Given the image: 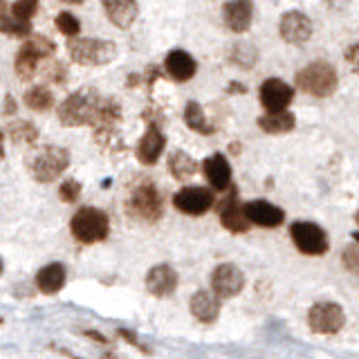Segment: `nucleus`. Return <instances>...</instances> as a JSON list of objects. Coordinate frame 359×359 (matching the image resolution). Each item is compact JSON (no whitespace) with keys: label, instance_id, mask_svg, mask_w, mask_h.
<instances>
[{"label":"nucleus","instance_id":"26","mask_svg":"<svg viewBox=\"0 0 359 359\" xmlns=\"http://www.w3.org/2000/svg\"><path fill=\"white\" fill-rule=\"evenodd\" d=\"M184 123L194 130V133H200V135H213L216 128L211 126L207 115H205V108H202L198 101H189L184 106Z\"/></svg>","mask_w":359,"mask_h":359},{"label":"nucleus","instance_id":"39","mask_svg":"<svg viewBox=\"0 0 359 359\" xmlns=\"http://www.w3.org/2000/svg\"><path fill=\"white\" fill-rule=\"evenodd\" d=\"M229 93H241L243 95V93H247V88L243 83H231L229 86Z\"/></svg>","mask_w":359,"mask_h":359},{"label":"nucleus","instance_id":"11","mask_svg":"<svg viewBox=\"0 0 359 359\" xmlns=\"http://www.w3.org/2000/svg\"><path fill=\"white\" fill-rule=\"evenodd\" d=\"M171 202L175 211L184 213V216L200 218L213 209L216 198H213V191L207 187H182L180 191H175Z\"/></svg>","mask_w":359,"mask_h":359},{"label":"nucleus","instance_id":"19","mask_svg":"<svg viewBox=\"0 0 359 359\" xmlns=\"http://www.w3.org/2000/svg\"><path fill=\"white\" fill-rule=\"evenodd\" d=\"M202 173H205L207 182L211 184V189L216 191H227L231 187V164L222 153H211L209 157H205L200 164Z\"/></svg>","mask_w":359,"mask_h":359},{"label":"nucleus","instance_id":"33","mask_svg":"<svg viewBox=\"0 0 359 359\" xmlns=\"http://www.w3.org/2000/svg\"><path fill=\"white\" fill-rule=\"evenodd\" d=\"M39 0H16L11 5V18H16L20 22H32V16L36 14Z\"/></svg>","mask_w":359,"mask_h":359},{"label":"nucleus","instance_id":"36","mask_svg":"<svg viewBox=\"0 0 359 359\" xmlns=\"http://www.w3.org/2000/svg\"><path fill=\"white\" fill-rule=\"evenodd\" d=\"M83 334L88 337V339H93V341H97L101 346H108V337H104L99 330H83Z\"/></svg>","mask_w":359,"mask_h":359},{"label":"nucleus","instance_id":"38","mask_svg":"<svg viewBox=\"0 0 359 359\" xmlns=\"http://www.w3.org/2000/svg\"><path fill=\"white\" fill-rule=\"evenodd\" d=\"M346 59L353 63V67L357 70V45H351V48H348V52H346Z\"/></svg>","mask_w":359,"mask_h":359},{"label":"nucleus","instance_id":"31","mask_svg":"<svg viewBox=\"0 0 359 359\" xmlns=\"http://www.w3.org/2000/svg\"><path fill=\"white\" fill-rule=\"evenodd\" d=\"M54 25L67 39H74V36H79V32H81V22H79V18L74 14H70V11H61V14H56Z\"/></svg>","mask_w":359,"mask_h":359},{"label":"nucleus","instance_id":"21","mask_svg":"<svg viewBox=\"0 0 359 359\" xmlns=\"http://www.w3.org/2000/svg\"><path fill=\"white\" fill-rule=\"evenodd\" d=\"M166 74L177 83H187L198 72V61L187 50H171L164 59Z\"/></svg>","mask_w":359,"mask_h":359},{"label":"nucleus","instance_id":"30","mask_svg":"<svg viewBox=\"0 0 359 359\" xmlns=\"http://www.w3.org/2000/svg\"><path fill=\"white\" fill-rule=\"evenodd\" d=\"M0 34H7V36L14 39H27L32 36V22H20L7 14H0Z\"/></svg>","mask_w":359,"mask_h":359},{"label":"nucleus","instance_id":"41","mask_svg":"<svg viewBox=\"0 0 359 359\" xmlns=\"http://www.w3.org/2000/svg\"><path fill=\"white\" fill-rule=\"evenodd\" d=\"M5 9H7V5H5V0H0V14H5Z\"/></svg>","mask_w":359,"mask_h":359},{"label":"nucleus","instance_id":"14","mask_svg":"<svg viewBox=\"0 0 359 359\" xmlns=\"http://www.w3.org/2000/svg\"><path fill=\"white\" fill-rule=\"evenodd\" d=\"M258 97H261V106L265 108V112H280L287 110L292 101H294V88L285 83L283 79L272 76L261 83Z\"/></svg>","mask_w":359,"mask_h":359},{"label":"nucleus","instance_id":"9","mask_svg":"<svg viewBox=\"0 0 359 359\" xmlns=\"http://www.w3.org/2000/svg\"><path fill=\"white\" fill-rule=\"evenodd\" d=\"M346 325V312L334 301H317L308 310V328L314 334H339Z\"/></svg>","mask_w":359,"mask_h":359},{"label":"nucleus","instance_id":"40","mask_svg":"<svg viewBox=\"0 0 359 359\" xmlns=\"http://www.w3.org/2000/svg\"><path fill=\"white\" fill-rule=\"evenodd\" d=\"M5 157V133L0 130V160Z\"/></svg>","mask_w":359,"mask_h":359},{"label":"nucleus","instance_id":"35","mask_svg":"<svg viewBox=\"0 0 359 359\" xmlns=\"http://www.w3.org/2000/svg\"><path fill=\"white\" fill-rule=\"evenodd\" d=\"M117 334H119L121 339L126 341L128 346L137 348L140 353H144V355H151V348L146 346V344H142V341H140V337H137V332H135V330H130V328H128V330H126V328H119V330H117Z\"/></svg>","mask_w":359,"mask_h":359},{"label":"nucleus","instance_id":"27","mask_svg":"<svg viewBox=\"0 0 359 359\" xmlns=\"http://www.w3.org/2000/svg\"><path fill=\"white\" fill-rule=\"evenodd\" d=\"M22 104L34 112H48L54 106V95L48 86H32L22 97Z\"/></svg>","mask_w":359,"mask_h":359},{"label":"nucleus","instance_id":"37","mask_svg":"<svg viewBox=\"0 0 359 359\" xmlns=\"http://www.w3.org/2000/svg\"><path fill=\"white\" fill-rule=\"evenodd\" d=\"M16 108H18V106H16V99L11 97V95H5V108H3L5 115H14Z\"/></svg>","mask_w":359,"mask_h":359},{"label":"nucleus","instance_id":"10","mask_svg":"<svg viewBox=\"0 0 359 359\" xmlns=\"http://www.w3.org/2000/svg\"><path fill=\"white\" fill-rule=\"evenodd\" d=\"M245 272L236 263H220L211 272V292L218 301H227L238 297L245 290Z\"/></svg>","mask_w":359,"mask_h":359},{"label":"nucleus","instance_id":"17","mask_svg":"<svg viewBox=\"0 0 359 359\" xmlns=\"http://www.w3.org/2000/svg\"><path fill=\"white\" fill-rule=\"evenodd\" d=\"M166 149V135L160 130L157 123H149L144 130V135L137 142V149H135V155H137V162L144 166H155L160 162V157Z\"/></svg>","mask_w":359,"mask_h":359},{"label":"nucleus","instance_id":"7","mask_svg":"<svg viewBox=\"0 0 359 359\" xmlns=\"http://www.w3.org/2000/svg\"><path fill=\"white\" fill-rule=\"evenodd\" d=\"M290 238L303 256L319 258L330 252V236L319 222L294 220L290 224Z\"/></svg>","mask_w":359,"mask_h":359},{"label":"nucleus","instance_id":"2","mask_svg":"<svg viewBox=\"0 0 359 359\" xmlns=\"http://www.w3.org/2000/svg\"><path fill=\"white\" fill-rule=\"evenodd\" d=\"M101 99L95 88H81L72 93L70 97L63 99L59 106V121L67 128H79V126H95L99 117Z\"/></svg>","mask_w":359,"mask_h":359},{"label":"nucleus","instance_id":"25","mask_svg":"<svg viewBox=\"0 0 359 359\" xmlns=\"http://www.w3.org/2000/svg\"><path fill=\"white\" fill-rule=\"evenodd\" d=\"M166 166H168L171 177L177 180V182H187V180H191L200 171V162L194 160V157L184 151H173L171 155H168Z\"/></svg>","mask_w":359,"mask_h":359},{"label":"nucleus","instance_id":"8","mask_svg":"<svg viewBox=\"0 0 359 359\" xmlns=\"http://www.w3.org/2000/svg\"><path fill=\"white\" fill-rule=\"evenodd\" d=\"M56 52V45L48 39L39 34V36H27L25 45L16 52V59H14V70L18 74V79L22 81H29L36 72V67L43 59H48Z\"/></svg>","mask_w":359,"mask_h":359},{"label":"nucleus","instance_id":"44","mask_svg":"<svg viewBox=\"0 0 359 359\" xmlns=\"http://www.w3.org/2000/svg\"><path fill=\"white\" fill-rule=\"evenodd\" d=\"M0 323H3V317H0Z\"/></svg>","mask_w":359,"mask_h":359},{"label":"nucleus","instance_id":"20","mask_svg":"<svg viewBox=\"0 0 359 359\" xmlns=\"http://www.w3.org/2000/svg\"><path fill=\"white\" fill-rule=\"evenodd\" d=\"M189 310L196 321L211 325L220 317V301L213 297L211 290H196L194 297L189 299Z\"/></svg>","mask_w":359,"mask_h":359},{"label":"nucleus","instance_id":"1","mask_svg":"<svg viewBox=\"0 0 359 359\" xmlns=\"http://www.w3.org/2000/svg\"><path fill=\"white\" fill-rule=\"evenodd\" d=\"M123 209H126V216L133 220L155 224L164 218V194L153 180L142 177L130 187Z\"/></svg>","mask_w":359,"mask_h":359},{"label":"nucleus","instance_id":"23","mask_svg":"<svg viewBox=\"0 0 359 359\" xmlns=\"http://www.w3.org/2000/svg\"><path fill=\"white\" fill-rule=\"evenodd\" d=\"M101 5H104L106 18L119 29L133 27V22L137 20L140 14L137 0H101Z\"/></svg>","mask_w":359,"mask_h":359},{"label":"nucleus","instance_id":"12","mask_svg":"<svg viewBox=\"0 0 359 359\" xmlns=\"http://www.w3.org/2000/svg\"><path fill=\"white\" fill-rule=\"evenodd\" d=\"M218 220L224 229L229 233H247L252 229L250 220L245 216V205L241 202V196H238V189L233 184L227 189V196H224L220 202H218Z\"/></svg>","mask_w":359,"mask_h":359},{"label":"nucleus","instance_id":"34","mask_svg":"<svg viewBox=\"0 0 359 359\" xmlns=\"http://www.w3.org/2000/svg\"><path fill=\"white\" fill-rule=\"evenodd\" d=\"M341 265L346 272L357 274L359 272V245H357V236H353V243L344 247L341 252Z\"/></svg>","mask_w":359,"mask_h":359},{"label":"nucleus","instance_id":"18","mask_svg":"<svg viewBox=\"0 0 359 359\" xmlns=\"http://www.w3.org/2000/svg\"><path fill=\"white\" fill-rule=\"evenodd\" d=\"M222 20L229 32L245 34L254 20V3L252 0H227L222 7Z\"/></svg>","mask_w":359,"mask_h":359},{"label":"nucleus","instance_id":"42","mask_svg":"<svg viewBox=\"0 0 359 359\" xmlns=\"http://www.w3.org/2000/svg\"><path fill=\"white\" fill-rule=\"evenodd\" d=\"M63 3H74V5H81L83 0H63Z\"/></svg>","mask_w":359,"mask_h":359},{"label":"nucleus","instance_id":"13","mask_svg":"<svg viewBox=\"0 0 359 359\" xmlns=\"http://www.w3.org/2000/svg\"><path fill=\"white\" fill-rule=\"evenodd\" d=\"M146 292L155 299H168L175 294V290L180 285V274L173 265L168 263H157L153 265L144 278Z\"/></svg>","mask_w":359,"mask_h":359},{"label":"nucleus","instance_id":"32","mask_svg":"<svg viewBox=\"0 0 359 359\" xmlns=\"http://www.w3.org/2000/svg\"><path fill=\"white\" fill-rule=\"evenodd\" d=\"M81 191H83V187L79 180L67 177L59 184V198H61V202H65V205H74V202H79V198H81Z\"/></svg>","mask_w":359,"mask_h":359},{"label":"nucleus","instance_id":"28","mask_svg":"<svg viewBox=\"0 0 359 359\" xmlns=\"http://www.w3.org/2000/svg\"><path fill=\"white\" fill-rule=\"evenodd\" d=\"M7 135L14 144H34L39 140V128L27 119H18L7 126Z\"/></svg>","mask_w":359,"mask_h":359},{"label":"nucleus","instance_id":"16","mask_svg":"<svg viewBox=\"0 0 359 359\" xmlns=\"http://www.w3.org/2000/svg\"><path fill=\"white\" fill-rule=\"evenodd\" d=\"M280 39L292 45H303L312 39V20L299 9L285 11L278 22Z\"/></svg>","mask_w":359,"mask_h":359},{"label":"nucleus","instance_id":"24","mask_svg":"<svg viewBox=\"0 0 359 359\" xmlns=\"http://www.w3.org/2000/svg\"><path fill=\"white\" fill-rule=\"evenodd\" d=\"M258 128L267 135H285L292 133L297 126V117L294 112L290 110H280V112H265V115L258 117Z\"/></svg>","mask_w":359,"mask_h":359},{"label":"nucleus","instance_id":"3","mask_svg":"<svg viewBox=\"0 0 359 359\" xmlns=\"http://www.w3.org/2000/svg\"><path fill=\"white\" fill-rule=\"evenodd\" d=\"M70 166V151L65 146H41L27 157V171L39 184L56 182Z\"/></svg>","mask_w":359,"mask_h":359},{"label":"nucleus","instance_id":"4","mask_svg":"<svg viewBox=\"0 0 359 359\" xmlns=\"http://www.w3.org/2000/svg\"><path fill=\"white\" fill-rule=\"evenodd\" d=\"M294 83L301 93L317 99H325L337 93V88H339V74H337L334 65L328 61H312L297 72Z\"/></svg>","mask_w":359,"mask_h":359},{"label":"nucleus","instance_id":"5","mask_svg":"<svg viewBox=\"0 0 359 359\" xmlns=\"http://www.w3.org/2000/svg\"><path fill=\"white\" fill-rule=\"evenodd\" d=\"M70 233L81 245H99L110 236V218L99 207H81L70 218Z\"/></svg>","mask_w":359,"mask_h":359},{"label":"nucleus","instance_id":"6","mask_svg":"<svg viewBox=\"0 0 359 359\" xmlns=\"http://www.w3.org/2000/svg\"><path fill=\"white\" fill-rule=\"evenodd\" d=\"M67 54L76 65L97 67L106 65L117 56V45L104 39H67Z\"/></svg>","mask_w":359,"mask_h":359},{"label":"nucleus","instance_id":"15","mask_svg":"<svg viewBox=\"0 0 359 359\" xmlns=\"http://www.w3.org/2000/svg\"><path fill=\"white\" fill-rule=\"evenodd\" d=\"M245 216L252 227L261 229H278L285 222V211L263 198L245 202Z\"/></svg>","mask_w":359,"mask_h":359},{"label":"nucleus","instance_id":"43","mask_svg":"<svg viewBox=\"0 0 359 359\" xmlns=\"http://www.w3.org/2000/svg\"><path fill=\"white\" fill-rule=\"evenodd\" d=\"M3 269H5V263H3V258H0V274H3Z\"/></svg>","mask_w":359,"mask_h":359},{"label":"nucleus","instance_id":"22","mask_svg":"<svg viewBox=\"0 0 359 359\" xmlns=\"http://www.w3.org/2000/svg\"><path fill=\"white\" fill-rule=\"evenodd\" d=\"M67 283V267L63 263H48L43 265L36 276H34V285H36V290L41 292V294H59V292L65 287Z\"/></svg>","mask_w":359,"mask_h":359},{"label":"nucleus","instance_id":"29","mask_svg":"<svg viewBox=\"0 0 359 359\" xmlns=\"http://www.w3.org/2000/svg\"><path fill=\"white\" fill-rule=\"evenodd\" d=\"M229 59H231V63L243 67V70H250V67H254L256 61H258V50L254 48V45L241 41V43H236L233 48H231Z\"/></svg>","mask_w":359,"mask_h":359}]
</instances>
